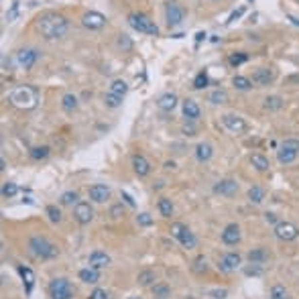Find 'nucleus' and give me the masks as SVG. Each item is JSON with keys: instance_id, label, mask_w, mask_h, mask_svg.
I'll use <instances>...</instances> for the list:
<instances>
[{"instance_id": "nucleus-1", "label": "nucleus", "mask_w": 299, "mask_h": 299, "mask_svg": "<svg viewBox=\"0 0 299 299\" xmlns=\"http://www.w3.org/2000/svg\"><path fill=\"white\" fill-rule=\"evenodd\" d=\"M37 29H39L41 35L45 39H49V41L61 39V37H65L67 29H70V20H67L63 15L51 13V10H49V13H43L37 19Z\"/></svg>"}, {"instance_id": "nucleus-2", "label": "nucleus", "mask_w": 299, "mask_h": 299, "mask_svg": "<svg viewBox=\"0 0 299 299\" xmlns=\"http://www.w3.org/2000/svg\"><path fill=\"white\" fill-rule=\"evenodd\" d=\"M29 248H31L33 255L43 259V261L55 259L57 255H59V248H57L53 243H49L47 238H43V236H33L29 240Z\"/></svg>"}, {"instance_id": "nucleus-3", "label": "nucleus", "mask_w": 299, "mask_h": 299, "mask_svg": "<svg viewBox=\"0 0 299 299\" xmlns=\"http://www.w3.org/2000/svg\"><path fill=\"white\" fill-rule=\"evenodd\" d=\"M10 102L19 108H35L37 104V92L29 86H19L8 94Z\"/></svg>"}, {"instance_id": "nucleus-4", "label": "nucleus", "mask_w": 299, "mask_h": 299, "mask_svg": "<svg viewBox=\"0 0 299 299\" xmlns=\"http://www.w3.org/2000/svg\"><path fill=\"white\" fill-rule=\"evenodd\" d=\"M126 20H129V25L134 31L145 33V35H153V37L159 35V27L155 25V20H151V19H149L147 15H143V13H131Z\"/></svg>"}, {"instance_id": "nucleus-5", "label": "nucleus", "mask_w": 299, "mask_h": 299, "mask_svg": "<svg viewBox=\"0 0 299 299\" xmlns=\"http://www.w3.org/2000/svg\"><path fill=\"white\" fill-rule=\"evenodd\" d=\"M49 295H51V299H74V287L63 277L53 279L49 283Z\"/></svg>"}, {"instance_id": "nucleus-6", "label": "nucleus", "mask_w": 299, "mask_h": 299, "mask_svg": "<svg viewBox=\"0 0 299 299\" xmlns=\"http://www.w3.org/2000/svg\"><path fill=\"white\" fill-rule=\"evenodd\" d=\"M183 19H186V10H183L177 2H169L165 4V20H167V25L169 27H177L183 22Z\"/></svg>"}, {"instance_id": "nucleus-7", "label": "nucleus", "mask_w": 299, "mask_h": 299, "mask_svg": "<svg viewBox=\"0 0 299 299\" xmlns=\"http://www.w3.org/2000/svg\"><path fill=\"white\" fill-rule=\"evenodd\" d=\"M82 25L90 31H100L106 27V17L102 13H96V10H88V13L82 17Z\"/></svg>"}, {"instance_id": "nucleus-8", "label": "nucleus", "mask_w": 299, "mask_h": 299, "mask_svg": "<svg viewBox=\"0 0 299 299\" xmlns=\"http://www.w3.org/2000/svg\"><path fill=\"white\" fill-rule=\"evenodd\" d=\"M222 124L226 126L230 132H234V134H243L248 129L244 118L238 116V114H224V116H222Z\"/></svg>"}, {"instance_id": "nucleus-9", "label": "nucleus", "mask_w": 299, "mask_h": 299, "mask_svg": "<svg viewBox=\"0 0 299 299\" xmlns=\"http://www.w3.org/2000/svg\"><path fill=\"white\" fill-rule=\"evenodd\" d=\"M275 236L279 240H285V243H291V240H295L299 236V228L291 222H279L275 226Z\"/></svg>"}, {"instance_id": "nucleus-10", "label": "nucleus", "mask_w": 299, "mask_h": 299, "mask_svg": "<svg viewBox=\"0 0 299 299\" xmlns=\"http://www.w3.org/2000/svg\"><path fill=\"white\" fill-rule=\"evenodd\" d=\"M74 218H75V222L77 224H90L92 222V218H94V210H92V206L86 204V202H79L75 208H74Z\"/></svg>"}, {"instance_id": "nucleus-11", "label": "nucleus", "mask_w": 299, "mask_h": 299, "mask_svg": "<svg viewBox=\"0 0 299 299\" xmlns=\"http://www.w3.org/2000/svg\"><path fill=\"white\" fill-rule=\"evenodd\" d=\"M37 59H39V51L37 49H20L19 53H17V61H19V65L20 67H25V70H31L33 65L37 63Z\"/></svg>"}, {"instance_id": "nucleus-12", "label": "nucleus", "mask_w": 299, "mask_h": 299, "mask_svg": "<svg viewBox=\"0 0 299 299\" xmlns=\"http://www.w3.org/2000/svg\"><path fill=\"white\" fill-rule=\"evenodd\" d=\"M238 191V183L234 179H220L214 186V193L218 195H226V198H232V195Z\"/></svg>"}, {"instance_id": "nucleus-13", "label": "nucleus", "mask_w": 299, "mask_h": 299, "mask_svg": "<svg viewBox=\"0 0 299 299\" xmlns=\"http://www.w3.org/2000/svg\"><path fill=\"white\" fill-rule=\"evenodd\" d=\"M222 243L228 246H236L240 243V226L238 224H228L222 232Z\"/></svg>"}, {"instance_id": "nucleus-14", "label": "nucleus", "mask_w": 299, "mask_h": 299, "mask_svg": "<svg viewBox=\"0 0 299 299\" xmlns=\"http://www.w3.org/2000/svg\"><path fill=\"white\" fill-rule=\"evenodd\" d=\"M90 200H94L96 204H104L106 200H110V187L104 183H96V186L90 187Z\"/></svg>"}, {"instance_id": "nucleus-15", "label": "nucleus", "mask_w": 299, "mask_h": 299, "mask_svg": "<svg viewBox=\"0 0 299 299\" xmlns=\"http://www.w3.org/2000/svg\"><path fill=\"white\" fill-rule=\"evenodd\" d=\"M240 262H243V257H240L238 252H228V255H224L222 261H220V269L226 271V273H230V271L238 269Z\"/></svg>"}, {"instance_id": "nucleus-16", "label": "nucleus", "mask_w": 299, "mask_h": 299, "mask_svg": "<svg viewBox=\"0 0 299 299\" xmlns=\"http://www.w3.org/2000/svg\"><path fill=\"white\" fill-rule=\"evenodd\" d=\"M181 110H183V116H186L187 120H198L200 114H202V110H200V106H198V102H195V100H189V98L181 102Z\"/></svg>"}, {"instance_id": "nucleus-17", "label": "nucleus", "mask_w": 299, "mask_h": 299, "mask_svg": "<svg viewBox=\"0 0 299 299\" xmlns=\"http://www.w3.org/2000/svg\"><path fill=\"white\" fill-rule=\"evenodd\" d=\"M273 79H275V74L269 67H259V70L252 74V84H257V86H269Z\"/></svg>"}, {"instance_id": "nucleus-18", "label": "nucleus", "mask_w": 299, "mask_h": 299, "mask_svg": "<svg viewBox=\"0 0 299 299\" xmlns=\"http://www.w3.org/2000/svg\"><path fill=\"white\" fill-rule=\"evenodd\" d=\"M132 169L139 177H147L149 173H151V163H149L143 155H134L132 157Z\"/></svg>"}, {"instance_id": "nucleus-19", "label": "nucleus", "mask_w": 299, "mask_h": 299, "mask_svg": "<svg viewBox=\"0 0 299 299\" xmlns=\"http://www.w3.org/2000/svg\"><path fill=\"white\" fill-rule=\"evenodd\" d=\"M90 267H94V269H104L110 264V257L106 255V252H102V250H94L90 255Z\"/></svg>"}, {"instance_id": "nucleus-20", "label": "nucleus", "mask_w": 299, "mask_h": 299, "mask_svg": "<svg viewBox=\"0 0 299 299\" xmlns=\"http://www.w3.org/2000/svg\"><path fill=\"white\" fill-rule=\"evenodd\" d=\"M214 155V147L210 143H200L195 147V159L200 161V163H208Z\"/></svg>"}, {"instance_id": "nucleus-21", "label": "nucleus", "mask_w": 299, "mask_h": 299, "mask_svg": "<svg viewBox=\"0 0 299 299\" xmlns=\"http://www.w3.org/2000/svg\"><path fill=\"white\" fill-rule=\"evenodd\" d=\"M157 106H159L161 110H165V112H171V110L177 106V96L171 94V92H167V94H163V96L157 100Z\"/></svg>"}, {"instance_id": "nucleus-22", "label": "nucleus", "mask_w": 299, "mask_h": 299, "mask_svg": "<svg viewBox=\"0 0 299 299\" xmlns=\"http://www.w3.org/2000/svg\"><path fill=\"white\" fill-rule=\"evenodd\" d=\"M250 165L255 167L257 171H261V173H264V171H269V159L264 157V155H261V153H252L250 155Z\"/></svg>"}, {"instance_id": "nucleus-23", "label": "nucleus", "mask_w": 299, "mask_h": 299, "mask_svg": "<svg viewBox=\"0 0 299 299\" xmlns=\"http://www.w3.org/2000/svg\"><path fill=\"white\" fill-rule=\"evenodd\" d=\"M79 279H82L84 283L94 285V283L100 281V273H98V269H94V267H88V269H82V271H79Z\"/></svg>"}, {"instance_id": "nucleus-24", "label": "nucleus", "mask_w": 299, "mask_h": 299, "mask_svg": "<svg viewBox=\"0 0 299 299\" xmlns=\"http://www.w3.org/2000/svg\"><path fill=\"white\" fill-rule=\"evenodd\" d=\"M248 261L255 262V264H264V262L269 261V252L264 250V248H252L248 252Z\"/></svg>"}, {"instance_id": "nucleus-25", "label": "nucleus", "mask_w": 299, "mask_h": 299, "mask_svg": "<svg viewBox=\"0 0 299 299\" xmlns=\"http://www.w3.org/2000/svg\"><path fill=\"white\" fill-rule=\"evenodd\" d=\"M283 98L281 96H267L264 98V110H269V112H277L283 108Z\"/></svg>"}, {"instance_id": "nucleus-26", "label": "nucleus", "mask_w": 299, "mask_h": 299, "mask_svg": "<svg viewBox=\"0 0 299 299\" xmlns=\"http://www.w3.org/2000/svg\"><path fill=\"white\" fill-rule=\"evenodd\" d=\"M179 243H181L183 248H193L195 244H198V240H195V234L191 232V230L186 228V230H183V234L179 236Z\"/></svg>"}, {"instance_id": "nucleus-27", "label": "nucleus", "mask_w": 299, "mask_h": 299, "mask_svg": "<svg viewBox=\"0 0 299 299\" xmlns=\"http://www.w3.org/2000/svg\"><path fill=\"white\" fill-rule=\"evenodd\" d=\"M208 100H210V104H214V106L226 104V102H228V92L226 90H214Z\"/></svg>"}, {"instance_id": "nucleus-28", "label": "nucleus", "mask_w": 299, "mask_h": 299, "mask_svg": "<svg viewBox=\"0 0 299 299\" xmlns=\"http://www.w3.org/2000/svg\"><path fill=\"white\" fill-rule=\"evenodd\" d=\"M297 155L299 153H295V151H291V149H285V147H279V153H277V157H279V163H293V161L297 159Z\"/></svg>"}, {"instance_id": "nucleus-29", "label": "nucleus", "mask_w": 299, "mask_h": 299, "mask_svg": "<svg viewBox=\"0 0 299 299\" xmlns=\"http://www.w3.org/2000/svg\"><path fill=\"white\" fill-rule=\"evenodd\" d=\"M157 208H159L161 216H165V218L173 216V204H171V200H167V198H161L159 204H157Z\"/></svg>"}, {"instance_id": "nucleus-30", "label": "nucleus", "mask_w": 299, "mask_h": 299, "mask_svg": "<svg viewBox=\"0 0 299 299\" xmlns=\"http://www.w3.org/2000/svg\"><path fill=\"white\" fill-rule=\"evenodd\" d=\"M61 108H63L65 112H74V110L77 108V98H75L74 94H65V96L61 98Z\"/></svg>"}, {"instance_id": "nucleus-31", "label": "nucleus", "mask_w": 299, "mask_h": 299, "mask_svg": "<svg viewBox=\"0 0 299 299\" xmlns=\"http://www.w3.org/2000/svg\"><path fill=\"white\" fill-rule=\"evenodd\" d=\"M232 84H234V88H236V90H243V92H246V90H250V88H252V79H248V77H244V75H234Z\"/></svg>"}, {"instance_id": "nucleus-32", "label": "nucleus", "mask_w": 299, "mask_h": 299, "mask_svg": "<svg viewBox=\"0 0 299 299\" xmlns=\"http://www.w3.org/2000/svg\"><path fill=\"white\" fill-rule=\"evenodd\" d=\"M248 200H250V204H261V202L264 200V189L259 187V186L250 187V189H248Z\"/></svg>"}, {"instance_id": "nucleus-33", "label": "nucleus", "mask_w": 299, "mask_h": 299, "mask_svg": "<svg viewBox=\"0 0 299 299\" xmlns=\"http://www.w3.org/2000/svg\"><path fill=\"white\" fill-rule=\"evenodd\" d=\"M110 92H114V94H118V96H124L126 92H129V84H126L124 79H114L110 84Z\"/></svg>"}, {"instance_id": "nucleus-34", "label": "nucleus", "mask_w": 299, "mask_h": 299, "mask_svg": "<svg viewBox=\"0 0 299 299\" xmlns=\"http://www.w3.org/2000/svg\"><path fill=\"white\" fill-rule=\"evenodd\" d=\"M51 153V149L49 147H35V149H31V159H35V161H41V159H47Z\"/></svg>"}, {"instance_id": "nucleus-35", "label": "nucleus", "mask_w": 299, "mask_h": 299, "mask_svg": "<svg viewBox=\"0 0 299 299\" xmlns=\"http://www.w3.org/2000/svg\"><path fill=\"white\" fill-rule=\"evenodd\" d=\"M104 104H106L108 108H118V106L122 104V96L114 94V92H108V94L104 96Z\"/></svg>"}, {"instance_id": "nucleus-36", "label": "nucleus", "mask_w": 299, "mask_h": 299, "mask_svg": "<svg viewBox=\"0 0 299 299\" xmlns=\"http://www.w3.org/2000/svg\"><path fill=\"white\" fill-rule=\"evenodd\" d=\"M208 84H210V77H208V74H206V72H200L198 75H195V79H193V88L195 90L208 88Z\"/></svg>"}, {"instance_id": "nucleus-37", "label": "nucleus", "mask_w": 299, "mask_h": 299, "mask_svg": "<svg viewBox=\"0 0 299 299\" xmlns=\"http://www.w3.org/2000/svg\"><path fill=\"white\" fill-rule=\"evenodd\" d=\"M19 273L22 275V279H25V283H27V293H31V289H33V281H35V277H33V271L27 269V267H19Z\"/></svg>"}, {"instance_id": "nucleus-38", "label": "nucleus", "mask_w": 299, "mask_h": 299, "mask_svg": "<svg viewBox=\"0 0 299 299\" xmlns=\"http://www.w3.org/2000/svg\"><path fill=\"white\" fill-rule=\"evenodd\" d=\"M244 61H248V55H246V53H243V51H238V53H232V55L228 57V63H230V65H234V67L243 65Z\"/></svg>"}, {"instance_id": "nucleus-39", "label": "nucleus", "mask_w": 299, "mask_h": 299, "mask_svg": "<svg viewBox=\"0 0 299 299\" xmlns=\"http://www.w3.org/2000/svg\"><path fill=\"white\" fill-rule=\"evenodd\" d=\"M136 281H139L141 285H151V283L155 281V273H153V271H149V269H145V271H141V273H139V277H136Z\"/></svg>"}, {"instance_id": "nucleus-40", "label": "nucleus", "mask_w": 299, "mask_h": 299, "mask_svg": "<svg viewBox=\"0 0 299 299\" xmlns=\"http://www.w3.org/2000/svg\"><path fill=\"white\" fill-rule=\"evenodd\" d=\"M77 200H79V195H77L75 191H65V193L61 195V204H63V206H77V204H79Z\"/></svg>"}, {"instance_id": "nucleus-41", "label": "nucleus", "mask_w": 299, "mask_h": 299, "mask_svg": "<svg viewBox=\"0 0 299 299\" xmlns=\"http://www.w3.org/2000/svg\"><path fill=\"white\" fill-rule=\"evenodd\" d=\"M153 293H155V297H157V299H167V297L171 295L169 287H167V285H163V283H157V285L153 287Z\"/></svg>"}, {"instance_id": "nucleus-42", "label": "nucleus", "mask_w": 299, "mask_h": 299, "mask_svg": "<svg viewBox=\"0 0 299 299\" xmlns=\"http://www.w3.org/2000/svg\"><path fill=\"white\" fill-rule=\"evenodd\" d=\"M19 193V187H17V183H13V181H6L4 186H2V195L4 198H15V195Z\"/></svg>"}, {"instance_id": "nucleus-43", "label": "nucleus", "mask_w": 299, "mask_h": 299, "mask_svg": "<svg viewBox=\"0 0 299 299\" xmlns=\"http://www.w3.org/2000/svg\"><path fill=\"white\" fill-rule=\"evenodd\" d=\"M45 212H47V216H49V220L51 222H61V210L59 208H57V206H47V210H45Z\"/></svg>"}, {"instance_id": "nucleus-44", "label": "nucleus", "mask_w": 299, "mask_h": 299, "mask_svg": "<svg viewBox=\"0 0 299 299\" xmlns=\"http://www.w3.org/2000/svg\"><path fill=\"white\" fill-rule=\"evenodd\" d=\"M287 297V289L283 285H275L271 289V299H285Z\"/></svg>"}, {"instance_id": "nucleus-45", "label": "nucleus", "mask_w": 299, "mask_h": 299, "mask_svg": "<svg viewBox=\"0 0 299 299\" xmlns=\"http://www.w3.org/2000/svg\"><path fill=\"white\" fill-rule=\"evenodd\" d=\"M187 226H183L181 222H175V224H171V236H173V238H177L179 240V236L183 234V230H186Z\"/></svg>"}, {"instance_id": "nucleus-46", "label": "nucleus", "mask_w": 299, "mask_h": 299, "mask_svg": "<svg viewBox=\"0 0 299 299\" xmlns=\"http://www.w3.org/2000/svg\"><path fill=\"white\" fill-rule=\"evenodd\" d=\"M193 271H195V273H206V271H208V264H206V259H204V257L195 259V262H193Z\"/></svg>"}, {"instance_id": "nucleus-47", "label": "nucleus", "mask_w": 299, "mask_h": 299, "mask_svg": "<svg viewBox=\"0 0 299 299\" xmlns=\"http://www.w3.org/2000/svg\"><path fill=\"white\" fill-rule=\"evenodd\" d=\"M281 147H285V149H291V151L299 153V139H285V141L281 143Z\"/></svg>"}, {"instance_id": "nucleus-48", "label": "nucleus", "mask_w": 299, "mask_h": 299, "mask_svg": "<svg viewBox=\"0 0 299 299\" xmlns=\"http://www.w3.org/2000/svg\"><path fill=\"white\" fill-rule=\"evenodd\" d=\"M118 47L124 49V51H131V49H132V41L126 37V35H120V37H118Z\"/></svg>"}, {"instance_id": "nucleus-49", "label": "nucleus", "mask_w": 299, "mask_h": 299, "mask_svg": "<svg viewBox=\"0 0 299 299\" xmlns=\"http://www.w3.org/2000/svg\"><path fill=\"white\" fill-rule=\"evenodd\" d=\"M136 222H139L141 226H151L153 224V218L149 216V214H139V216H136Z\"/></svg>"}, {"instance_id": "nucleus-50", "label": "nucleus", "mask_w": 299, "mask_h": 299, "mask_svg": "<svg viewBox=\"0 0 299 299\" xmlns=\"http://www.w3.org/2000/svg\"><path fill=\"white\" fill-rule=\"evenodd\" d=\"M88 299H108V293H106L104 289H94V291L90 293Z\"/></svg>"}, {"instance_id": "nucleus-51", "label": "nucleus", "mask_w": 299, "mask_h": 299, "mask_svg": "<svg viewBox=\"0 0 299 299\" xmlns=\"http://www.w3.org/2000/svg\"><path fill=\"white\" fill-rule=\"evenodd\" d=\"M250 264H252V267H248V269L244 271L246 275H255V277H257V275H261V273H262V269H261V264H255V262H250Z\"/></svg>"}, {"instance_id": "nucleus-52", "label": "nucleus", "mask_w": 299, "mask_h": 299, "mask_svg": "<svg viewBox=\"0 0 299 299\" xmlns=\"http://www.w3.org/2000/svg\"><path fill=\"white\" fill-rule=\"evenodd\" d=\"M187 122H189V124L183 126V132H186L187 136H193V134H195V126H193V122H195V120H187Z\"/></svg>"}, {"instance_id": "nucleus-53", "label": "nucleus", "mask_w": 299, "mask_h": 299, "mask_svg": "<svg viewBox=\"0 0 299 299\" xmlns=\"http://www.w3.org/2000/svg\"><path fill=\"white\" fill-rule=\"evenodd\" d=\"M228 295V291L226 289H216V291H210V297H214V299H224Z\"/></svg>"}, {"instance_id": "nucleus-54", "label": "nucleus", "mask_w": 299, "mask_h": 299, "mask_svg": "<svg viewBox=\"0 0 299 299\" xmlns=\"http://www.w3.org/2000/svg\"><path fill=\"white\" fill-rule=\"evenodd\" d=\"M264 220L271 222V224H275V226L279 224V222H277V214H273V212H267V214H264Z\"/></svg>"}, {"instance_id": "nucleus-55", "label": "nucleus", "mask_w": 299, "mask_h": 299, "mask_svg": "<svg viewBox=\"0 0 299 299\" xmlns=\"http://www.w3.org/2000/svg\"><path fill=\"white\" fill-rule=\"evenodd\" d=\"M110 214H112V218H120L124 212H122V206H114V208L110 210Z\"/></svg>"}, {"instance_id": "nucleus-56", "label": "nucleus", "mask_w": 299, "mask_h": 299, "mask_svg": "<svg viewBox=\"0 0 299 299\" xmlns=\"http://www.w3.org/2000/svg\"><path fill=\"white\" fill-rule=\"evenodd\" d=\"M122 200H124L126 204H129V206H131V208H134V200H132V198H131V195H129V193H126V191H122Z\"/></svg>"}, {"instance_id": "nucleus-57", "label": "nucleus", "mask_w": 299, "mask_h": 299, "mask_svg": "<svg viewBox=\"0 0 299 299\" xmlns=\"http://www.w3.org/2000/svg\"><path fill=\"white\" fill-rule=\"evenodd\" d=\"M243 13H244V8H238V10H236V13H232V15H230L228 22H232V20H236V19H238L240 15H243Z\"/></svg>"}, {"instance_id": "nucleus-58", "label": "nucleus", "mask_w": 299, "mask_h": 299, "mask_svg": "<svg viewBox=\"0 0 299 299\" xmlns=\"http://www.w3.org/2000/svg\"><path fill=\"white\" fill-rule=\"evenodd\" d=\"M165 169H175V163H173V161H167V163H165Z\"/></svg>"}, {"instance_id": "nucleus-59", "label": "nucleus", "mask_w": 299, "mask_h": 299, "mask_svg": "<svg viewBox=\"0 0 299 299\" xmlns=\"http://www.w3.org/2000/svg\"><path fill=\"white\" fill-rule=\"evenodd\" d=\"M195 39H198V41H202V39H206V33H198V35H195Z\"/></svg>"}, {"instance_id": "nucleus-60", "label": "nucleus", "mask_w": 299, "mask_h": 299, "mask_svg": "<svg viewBox=\"0 0 299 299\" xmlns=\"http://www.w3.org/2000/svg\"><path fill=\"white\" fill-rule=\"evenodd\" d=\"M289 20H293V25H297V27H299V20H297L295 17H291V15H289Z\"/></svg>"}, {"instance_id": "nucleus-61", "label": "nucleus", "mask_w": 299, "mask_h": 299, "mask_svg": "<svg viewBox=\"0 0 299 299\" xmlns=\"http://www.w3.org/2000/svg\"><path fill=\"white\" fill-rule=\"evenodd\" d=\"M129 299H141V297H129Z\"/></svg>"}, {"instance_id": "nucleus-62", "label": "nucleus", "mask_w": 299, "mask_h": 299, "mask_svg": "<svg viewBox=\"0 0 299 299\" xmlns=\"http://www.w3.org/2000/svg\"><path fill=\"white\" fill-rule=\"evenodd\" d=\"M295 2H299V0H295Z\"/></svg>"}]
</instances>
